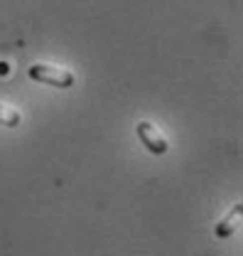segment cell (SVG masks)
Segmentation results:
<instances>
[{
    "mask_svg": "<svg viewBox=\"0 0 243 256\" xmlns=\"http://www.w3.org/2000/svg\"><path fill=\"white\" fill-rule=\"evenodd\" d=\"M0 126H5V128L20 126V111H15V108L0 104Z\"/></svg>",
    "mask_w": 243,
    "mask_h": 256,
    "instance_id": "cell-4",
    "label": "cell"
},
{
    "mask_svg": "<svg viewBox=\"0 0 243 256\" xmlns=\"http://www.w3.org/2000/svg\"><path fill=\"white\" fill-rule=\"evenodd\" d=\"M32 82H39V84H49L54 89H69L74 86L76 76L69 72V69H59V66H49V64H32L27 69Z\"/></svg>",
    "mask_w": 243,
    "mask_h": 256,
    "instance_id": "cell-1",
    "label": "cell"
},
{
    "mask_svg": "<svg viewBox=\"0 0 243 256\" xmlns=\"http://www.w3.org/2000/svg\"><path fill=\"white\" fill-rule=\"evenodd\" d=\"M241 214H243V204H241V202H236V207H231V212H229L221 222H216V226H214V234H216L219 239L231 236V234L236 232V224L241 222Z\"/></svg>",
    "mask_w": 243,
    "mask_h": 256,
    "instance_id": "cell-3",
    "label": "cell"
},
{
    "mask_svg": "<svg viewBox=\"0 0 243 256\" xmlns=\"http://www.w3.org/2000/svg\"><path fill=\"white\" fill-rule=\"evenodd\" d=\"M135 133H138L140 143L150 150L152 156H165V153H167V140L162 138V133L152 126L150 121H138Z\"/></svg>",
    "mask_w": 243,
    "mask_h": 256,
    "instance_id": "cell-2",
    "label": "cell"
}]
</instances>
